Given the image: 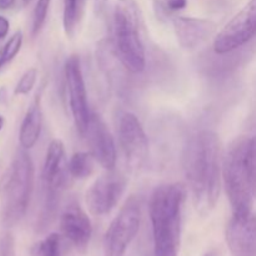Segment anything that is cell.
<instances>
[{
    "instance_id": "1",
    "label": "cell",
    "mask_w": 256,
    "mask_h": 256,
    "mask_svg": "<svg viewBox=\"0 0 256 256\" xmlns=\"http://www.w3.org/2000/svg\"><path fill=\"white\" fill-rule=\"evenodd\" d=\"M182 169L195 209L206 216L216 206L222 189L220 142L216 132L202 130L190 136L182 154Z\"/></svg>"
},
{
    "instance_id": "2",
    "label": "cell",
    "mask_w": 256,
    "mask_h": 256,
    "mask_svg": "<svg viewBox=\"0 0 256 256\" xmlns=\"http://www.w3.org/2000/svg\"><path fill=\"white\" fill-rule=\"evenodd\" d=\"M188 190L180 182L160 185L150 199L155 256H178Z\"/></svg>"
},
{
    "instance_id": "3",
    "label": "cell",
    "mask_w": 256,
    "mask_h": 256,
    "mask_svg": "<svg viewBox=\"0 0 256 256\" xmlns=\"http://www.w3.org/2000/svg\"><path fill=\"white\" fill-rule=\"evenodd\" d=\"M34 162L26 150L22 148L15 155L0 186L2 216L5 226H14L25 216L34 192Z\"/></svg>"
},
{
    "instance_id": "4",
    "label": "cell",
    "mask_w": 256,
    "mask_h": 256,
    "mask_svg": "<svg viewBox=\"0 0 256 256\" xmlns=\"http://www.w3.org/2000/svg\"><path fill=\"white\" fill-rule=\"evenodd\" d=\"M142 14L135 0H118L114 10V45L118 59L132 74L146 68V52L140 35Z\"/></svg>"
},
{
    "instance_id": "5",
    "label": "cell",
    "mask_w": 256,
    "mask_h": 256,
    "mask_svg": "<svg viewBox=\"0 0 256 256\" xmlns=\"http://www.w3.org/2000/svg\"><path fill=\"white\" fill-rule=\"evenodd\" d=\"M249 139H236L228 149L222 165V180L232 205V216L252 214L254 192L248 165Z\"/></svg>"
},
{
    "instance_id": "6",
    "label": "cell",
    "mask_w": 256,
    "mask_h": 256,
    "mask_svg": "<svg viewBox=\"0 0 256 256\" xmlns=\"http://www.w3.org/2000/svg\"><path fill=\"white\" fill-rule=\"evenodd\" d=\"M142 205L136 198L125 202L105 235V256H124L142 225Z\"/></svg>"
},
{
    "instance_id": "7",
    "label": "cell",
    "mask_w": 256,
    "mask_h": 256,
    "mask_svg": "<svg viewBox=\"0 0 256 256\" xmlns=\"http://www.w3.org/2000/svg\"><path fill=\"white\" fill-rule=\"evenodd\" d=\"M256 36V0H250L218 34L214 50L218 55H226L242 49Z\"/></svg>"
},
{
    "instance_id": "8",
    "label": "cell",
    "mask_w": 256,
    "mask_h": 256,
    "mask_svg": "<svg viewBox=\"0 0 256 256\" xmlns=\"http://www.w3.org/2000/svg\"><path fill=\"white\" fill-rule=\"evenodd\" d=\"M120 146L126 165L132 172H139L145 166L149 156V140L136 115L126 112L120 119Z\"/></svg>"
},
{
    "instance_id": "9",
    "label": "cell",
    "mask_w": 256,
    "mask_h": 256,
    "mask_svg": "<svg viewBox=\"0 0 256 256\" xmlns=\"http://www.w3.org/2000/svg\"><path fill=\"white\" fill-rule=\"evenodd\" d=\"M126 178L110 170L100 176L86 192V205L94 216H105L118 205L126 189Z\"/></svg>"
},
{
    "instance_id": "10",
    "label": "cell",
    "mask_w": 256,
    "mask_h": 256,
    "mask_svg": "<svg viewBox=\"0 0 256 256\" xmlns=\"http://www.w3.org/2000/svg\"><path fill=\"white\" fill-rule=\"evenodd\" d=\"M65 84H66L72 118L78 132L82 136L89 124L92 112L88 102L86 85H85L82 64L79 58L75 55L70 56L65 64Z\"/></svg>"
},
{
    "instance_id": "11",
    "label": "cell",
    "mask_w": 256,
    "mask_h": 256,
    "mask_svg": "<svg viewBox=\"0 0 256 256\" xmlns=\"http://www.w3.org/2000/svg\"><path fill=\"white\" fill-rule=\"evenodd\" d=\"M69 175V162H66L64 144L62 140H52L48 148L42 166V198L60 200Z\"/></svg>"
},
{
    "instance_id": "12",
    "label": "cell",
    "mask_w": 256,
    "mask_h": 256,
    "mask_svg": "<svg viewBox=\"0 0 256 256\" xmlns=\"http://www.w3.org/2000/svg\"><path fill=\"white\" fill-rule=\"evenodd\" d=\"M82 136L86 139L92 155L108 172L114 170L118 162L116 145L106 122L96 112H92L89 124Z\"/></svg>"
},
{
    "instance_id": "13",
    "label": "cell",
    "mask_w": 256,
    "mask_h": 256,
    "mask_svg": "<svg viewBox=\"0 0 256 256\" xmlns=\"http://www.w3.org/2000/svg\"><path fill=\"white\" fill-rule=\"evenodd\" d=\"M60 229L65 239L78 252H84L88 249L92 235V222L76 202H69L62 210Z\"/></svg>"
},
{
    "instance_id": "14",
    "label": "cell",
    "mask_w": 256,
    "mask_h": 256,
    "mask_svg": "<svg viewBox=\"0 0 256 256\" xmlns=\"http://www.w3.org/2000/svg\"><path fill=\"white\" fill-rule=\"evenodd\" d=\"M226 244L232 256H256V216H232L228 222Z\"/></svg>"
},
{
    "instance_id": "15",
    "label": "cell",
    "mask_w": 256,
    "mask_h": 256,
    "mask_svg": "<svg viewBox=\"0 0 256 256\" xmlns=\"http://www.w3.org/2000/svg\"><path fill=\"white\" fill-rule=\"evenodd\" d=\"M216 25L210 20L178 16L174 29L178 42L185 50H194L204 44L215 32Z\"/></svg>"
},
{
    "instance_id": "16",
    "label": "cell",
    "mask_w": 256,
    "mask_h": 256,
    "mask_svg": "<svg viewBox=\"0 0 256 256\" xmlns=\"http://www.w3.org/2000/svg\"><path fill=\"white\" fill-rule=\"evenodd\" d=\"M42 129V99L38 95L36 99L32 102L25 114L19 132L20 146L25 150H30L39 142Z\"/></svg>"
},
{
    "instance_id": "17",
    "label": "cell",
    "mask_w": 256,
    "mask_h": 256,
    "mask_svg": "<svg viewBox=\"0 0 256 256\" xmlns=\"http://www.w3.org/2000/svg\"><path fill=\"white\" fill-rule=\"evenodd\" d=\"M85 0H64V30L68 38H72L84 14Z\"/></svg>"
},
{
    "instance_id": "18",
    "label": "cell",
    "mask_w": 256,
    "mask_h": 256,
    "mask_svg": "<svg viewBox=\"0 0 256 256\" xmlns=\"http://www.w3.org/2000/svg\"><path fill=\"white\" fill-rule=\"evenodd\" d=\"M95 162L96 160L94 159L92 152H76V154L72 155L69 162L70 176L80 180L92 176L95 169Z\"/></svg>"
},
{
    "instance_id": "19",
    "label": "cell",
    "mask_w": 256,
    "mask_h": 256,
    "mask_svg": "<svg viewBox=\"0 0 256 256\" xmlns=\"http://www.w3.org/2000/svg\"><path fill=\"white\" fill-rule=\"evenodd\" d=\"M60 254H62V239L60 235L55 232L35 244L32 249V256H60Z\"/></svg>"
},
{
    "instance_id": "20",
    "label": "cell",
    "mask_w": 256,
    "mask_h": 256,
    "mask_svg": "<svg viewBox=\"0 0 256 256\" xmlns=\"http://www.w3.org/2000/svg\"><path fill=\"white\" fill-rule=\"evenodd\" d=\"M22 46V32H16L5 44L2 54H0V69L6 66L9 62L16 58Z\"/></svg>"
},
{
    "instance_id": "21",
    "label": "cell",
    "mask_w": 256,
    "mask_h": 256,
    "mask_svg": "<svg viewBox=\"0 0 256 256\" xmlns=\"http://www.w3.org/2000/svg\"><path fill=\"white\" fill-rule=\"evenodd\" d=\"M50 2H52V0H38L36 6L34 9V14H32V35L34 36H36L42 32V26L45 25L48 12H49Z\"/></svg>"
},
{
    "instance_id": "22",
    "label": "cell",
    "mask_w": 256,
    "mask_h": 256,
    "mask_svg": "<svg viewBox=\"0 0 256 256\" xmlns=\"http://www.w3.org/2000/svg\"><path fill=\"white\" fill-rule=\"evenodd\" d=\"M38 80V70L35 68L26 70L22 78H20L19 82L15 88V95H28L32 89H34L35 84Z\"/></svg>"
},
{
    "instance_id": "23",
    "label": "cell",
    "mask_w": 256,
    "mask_h": 256,
    "mask_svg": "<svg viewBox=\"0 0 256 256\" xmlns=\"http://www.w3.org/2000/svg\"><path fill=\"white\" fill-rule=\"evenodd\" d=\"M248 165H249L252 192H254V196L256 198V136L249 139V148H248Z\"/></svg>"
},
{
    "instance_id": "24",
    "label": "cell",
    "mask_w": 256,
    "mask_h": 256,
    "mask_svg": "<svg viewBox=\"0 0 256 256\" xmlns=\"http://www.w3.org/2000/svg\"><path fill=\"white\" fill-rule=\"evenodd\" d=\"M0 256H15V240L10 232L0 238Z\"/></svg>"
},
{
    "instance_id": "25",
    "label": "cell",
    "mask_w": 256,
    "mask_h": 256,
    "mask_svg": "<svg viewBox=\"0 0 256 256\" xmlns=\"http://www.w3.org/2000/svg\"><path fill=\"white\" fill-rule=\"evenodd\" d=\"M166 5L172 12H179L186 8L188 0H168Z\"/></svg>"
},
{
    "instance_id": "26",
    "label": "cell",
    "mask_w": 256,
    "mask_h": 256,
    "mask_svg": "<svg viewBox=\"0 0 256 256\" xmlns=\"http://www.w3.org/2000/svg\"><path fill=\"white\" fill-rule=\"evenodd\" d=\"M10 30V22L6 18L0 15V39H4Z\"/></svg>"
},
{
    "instance_id": "27",
    "label": "cell",
    "mask_w": 256,
    "mask_h": 256,
    "mask_svg": "<svg viewBox=\"0 0 256 256\" xmlns=\"http://www.w3.org/2000/svg\"><path fill=\"white\" fill-rule=\"evenodd\" d=\"M108 0H95V12H104L105 6H106Z\"/></svg>"
},
{
    "instance_id": "28",
    "label": "cell",
    "mask_w": 256,
    "mask_h": 256,
    "mask_svg": "<svg viewBox=\"0 0 256 256\" xmlns=\"http://www.w3.org/2000/svg\"><path fill=\"white\" fill-rule=\"evenodd\" d=\"M15 5V0H0V10H8Z\"/></svg>"
},
{
    "instance_id": "29",
    "label": "cell",
    "mask_w": 256,
    "mask_h": 256,
    "mask_svg": "<svg viewBox=\"0 0 256 256\" xmlns=\"http://www.w3.org/2000/svg\"><path fill=\"white\" fill-rule=\"evenodd\" d=\"M4 124H5V119H4V116L0 114V132H2V128H4Z\"/></svg>"
},
{
    "instance_id": "30",
    "label": "cell",
    "mask_w": 256,
    "mask_h": 256,
    "mask_svg": "<svg viewBox=\"0 0 256 256\" xmlns=\"http://www.w3.org/2000/svg\"><path fill=\"white\" fill-rule=\"evenodd\" d=\"M30 2H32V0H22V4H24V5H28V4H29Z\"/></svg>"
},
{
    "instance_id": "31",
    "label": "cell",
    "mask_w": 256,
    "mask_h": 256,
    "mask_svg": "<svg viewBox=\"0 0 256 256\" xmlns=\"http://www.w3.org/2000/svg\"><path fill=\"white\" fill-rule=\"evenodd\" d=\"M206 256H209V255H206Z\"/></svg>"
}]
</instances>
